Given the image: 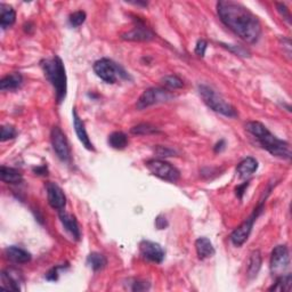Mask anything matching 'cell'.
<instances>
[{
	"label": "cell",
	"instance_id": "1",
	"mask_svg": "<svg viewBox=\"0 0 292 292\" xmlns=\"http://www.w3.org/2000/svg\"><path fill=\"white\" fill-rule=\"evenodd\" d=\"M217 13L220 21L248 44H256L260 39V22L255 14L243 5L223 0L217 3Z\"/></svg>",
	"mask_w": 292,
	"mask_h": 292
},
{
	"label": "cell",
	"instance_id": "14",
	"mask_svg": "<svg viewBox=\"0 0 292 292\" xmlns=\"http://www.w3.org/2000/svg\"><path fill=\"white\" fill-rule=\"evenodd\" d=\"M21 274L16 270L8 268L2 274V286L7 290L20 291Z\"/></svg>",
	"mask_w": 292,
	"mask_h": 292
},
{
	"label": "cell",
	"instance_id": "25",
	"mask_svg": "<svg viewBox=\"0 0 292 292\" xmlns=\"http://www.w3.org/2000/svg\"><path fill=\"white\" fill-rule=\"evenodd\" d=\"M87 264L93 268V271H101L106 266L107 259L105 256H103L102 253L98 252H93L87 258Z\"/></svg>",
	"mask_w": 292,
	"mask_h": 292
},
{
	"label": "cell",
	"instance_id": "34",
	"mask_svg": "<svg viewBox=\"0 0 292 292\" xmlns=\"http://www.w3.org/2000/svg\"><path fill=\"white\" fill-rule=\"evenodd\" d=\"M277 11L280 12V14L282 16H283L285 20H288V22H291V15H290V12L289 9L286 8L285 5L283 4H277Z\"/></svg>",
	"mask_w": 292,
	"mask_h": 292
},
{
	"label": "cell",
	"instance_id": "35",
	"mask_svg": "<svg viewBox=\"0 0 292 292\" xmlns=\"http://www.w3.org/2000/svg\"><path fill=\"white\" fill-rule=\"evenodd\" d=\"M62 266H57L51 268V270L46 274V279L48 281H57L59 280V270Z\"/></svg>",
	"mask_w": 292,
	"mask_h": 292
},
{
	"label": "cell",
	"instance_id": "19",
	"mask_svg": "<svg viewBox=\"0 0 292 292\" xmlns=\"http://www.w3.org/2000/svg\"><path fill=\"white\" fill-rule=\"evenodd\" d=\"M195 249L197 257H199L201 260L213 257L215 255V248L213 246V243H211L210 240L207 238L197 239L195 241Z\"/></svg>",
	"mask_w": 292,
	"mask_h": 292
},
{
	"label": "cell",
	"instance_id": "21",
	"mask_svg": "<svg viewBox=\"0 0 292 292\" xmlns=\"http://www.w3.org/2000/svg\"><path fill=\"white\" fill-rule=\"evenodd\" d=\"M0 176H2V181L4 183L12 184V185H16V184H20L23 181L22 173L20 171L14 168L5 166H2V168H0Z\"/></svg>",
	"mask_w": 292,
	"mask_h": 292
},
{
	"label": "cell",
	"instance_id": "18",
	"mask_svg": "<svg viewBox=\"0 0 292 292\" xmlns=\"http://www.w3.org/2000/svg\"><path fill=\"white\" fill-rule=\"evenodd\" d=\"M23 83V77L21 73L14 72L8 74L0 81V91L2 92H12L20 88Z\"/></svg>",
	"mask_w": 292,
	"mask_h": 292
},
{
	"label": "cell",
	"instance_id": "37",
	"mask_svg": "<svg viewBox=\"0 0 292 292\" xmlns=\"http://www.w3.org/2000/svg\"><path fill=\"white\" fill-rule=\"evenodd\" d=\"M248 186H249V182L244 183V184H242V185H240V186L237 187V190H235V191H237V195H238L239 199H242V196L244 194V192H246Z\"/></svg>",
	"mask_w": 292,
	"mask_h": 292
},
{
	"label": "cell",
	"instance_id": "7",
	"mask_svg": "<svg viewBox=\"0 0 292 292\" xmlns=\"http://www.w3.org/2000/svg\"><path fill=\"white\" fill-rule=\"evenodd\" d=\"M262 209H264V202H261V203L257 207L250 217L244 220L238 228H235L233 230V233L230 234V241H232L234 246L241 247L242 244L247 241L249 235H250L251 230H252L253 224H255V221L258 218V216L261 214Z\"/></svg>",
	"mask_w": 292,
	"mask_h": 292
},
{
	"label": "cell",
	"instance_id": "31",
	"mask_svg": "<svg viewBox=\"0 0 292 292\" xmlns=\"http://www.w3.org/2000/svg\"><path fill=\"white\" fill-rule=\"evenodd\" d=\"M223 47L225 48H227L228 50L232 51L235 55H239V56H243V57H246V56L250 55L249 53V50L247 48H244L242 46H235V45H225V44H221Z\"/></svg>",
	"mask_w": 292,
	"mask_h": 292
},
{
	"label": "cell",
	"instance_id": "4",
	"mask_svg": "<svg viewBox=\"0 0 292 292\" xmlns=\"http://www.w3.org/2000/svg\"><path fill=\"white\" fill-rule=\"evenodd\" d=\"M199 94L203 102L213 111L220 113V114L228 118L238 116V112L234 109L233 105H230L223 96L219 95V94L214 91L213 88L206 86V84H200Z\"/></svg>",
	"mask_w": 292,
	"mask_h": 292
},
{
	"label": "cell",
	"instance_id": "36",
	"mask_svg": "<svg viewBox=\"0 0 292 292\" xmlns=\"http://www.w3.org/2000/svg\"><path fill=\"white\" fill-rule=\"evenodd\" d=\"M133 284H134L133 288H131L133 291H143V290H148L150 288V285L148 283H145V282H140V281H136Z\"/></svg>",
	"mask_w": 292,
	"mask_h": 292
},
{
	"label": "cell",
	"instance_id": "9",
	"mask_svg": "<svg viewBox=\"0 0 292 292\" xmlns=\"http://www.w3.org/2000/svg\"><path fill=\"white\" fill-rule=\"evenodd\" d=\"M50 140L56 155L63 162H68L71 158V151H70L67 136L60 127H53V129L50 131Z\"/></svg>",
	"mask_w": 292,
	"mask_h": 292
},
{
	"label": "cell",
	"instance_id": "29",
	"mask_svg": "<svg viewBox=\"0 0 292 292\" xmlns=\"http://www.w3.org/2000/svg\"><path fill=\"white\" fill-rule=\"evenodd\" d=\"M70 24H71L73 27H78L80 25L83 24V22L86 21V13L83 11H78L74 12L73 14L70 15Z\"/></svg>",
	"mask_w": 292,
	"mask_h": 292
},
{
	"label": "cell",
	"instance_id": "38",
	"mask_svg": "<svg viewBox=\"0 0 292 292\" xmlns=\"http://www.w3.org/2000/svg\"><path fill=\"white\" fill-rule=\"evenodd\" d=\"M155 225H157V227L159 229H163V228H166L167 226H168V223H167V220L166 218H161V217H158L157 220H155Z\"/></svg>",
	"mask_w": 292,
	"mask_h": 292
},
{
	"label": "cell",
	"instance_id": "15",
	"mask_svg": "<svg viewBox=\"0 0 292 292\" xmlns=\"http://www.w3.org/2000/svg\"><path fill=\"white\" fill-rule=\"evenodd\" d=\"M154 38L152 31H150L148 27L143 24H138L135 26L133 30H130L122 35V39L129 41H150Z\"/></svg>",
	"mask_w": 292,
	"mask_h": 292
},
{
	"label": "cell",
	"instance_id": "26",
	"mask_svg": "<svg viewBox=\"0 0 292 292\" xmlns=\"http://www.w3.org/2000/svg\"><path fill=\"white\" fill-rule=\"evenodd\" d=\"M292 286V276L291 274L280 275L277 277L275 284L271 286V291H279V292H286L290 291Z\"/></svg>",
	"mask_w": 292,
	"mask_h": 292
},
{
	"label": "cell",
	"instance_id": "16",
	"mask_svg": "<svg viewBox=\"0 0 292 292\" xmlns=\"http://www.w3.org/2000/svg\"><path fill=\"white\" fill-rule=\"evenodd\" d=\"M60 219L61 223L63 224L64 228L68 230V232L72 235L75 240H79L81 237V232H80L78 221L75 219L73 215L67 213V211H60Z\"/></svg>",
	"mask_w": 292,
	"mask_h": 292
},
{
	"label": "cell",
	"instance_id": "5",
	"mask_svg": "<svg viewBox=\"0 0 292 292\" xmlns=\"http://www.w3.org/2000/svg\"><path fill=\"white\" fill-rule=\"evenodd\" d=\"M94 71L96 75L106 83H114L119 77L128 78V74L124 69L120 68L116 63L111 60L102 59L94 64Z\"/></svg>",
	"mask_w": 292,
	"mask_h": 292
},
{
	"label": "cell",
	"instance_id": "22",
	"mask_svg": "<svg viewBox=\"0 0 292 292\" xmlns=\"http://www.w3.org/2000/svg\"><path fill=\"white\" fill-rule=\"evenodd\" d=\"M0 9H2V15H0V24H2L3 29H7V27L12 26L16 20L15 11L12 7L6 6V5H0Z\"/></svg>",
	"mask_w": 292,
	"mask_h": 292
},
{
	"label": "cell",
	"instance_id": "27",
	"mask_svg": "<svg viewBox=\"0 0 292 292\" xmlns=\"http://www.w3.org/2000/svg\"><path fill=\"white\" fill-rule=\"evenodd\" d=\"M131 134L134 135H152L159 133L158 128L151 124H139L131 128Z\"/></svg>",
	"mask_w": 292,
	"mask_h": 292
},
{
	"label": "cell",
	"instance_id": "39",
	"mask_svg": "<svg viewBox=\"0 0 292 292\" xmlns=\"http://www.w3.org/2000/svg\"><path fill=\"white\" fill-rule=\"evenodd\" d=\"M34 172H36V175L45 176V175H47V167L46 166H41V167L34 168Z\"/></svg>",
	"mask_w": 292,
	"mask_h": 292
},
{
	"label": "cell",
	"instance_id": "28",
	"mask_svg": "<svg viewBox=\"0 0 292 292\" xmlns=\"http://www.w3.org/2000/svg\"><path fill=\"white\" fill-rule=\"evenodd\" d=\"M162 82L169 89H180L184 86L182 79L178 78L177 75H166L162 78Z\"/></svg>",
	"mask_w": 292,
	"mask_h": 292
},
{
	"label": "cell",
	"instance_id": "30",
	"mask_svg": "<svg viewBox=\"0 0 292 292\" xmlns=\"http://www.w3.org/2000/svg\"><path fill=\"white\" fill-rule=\"evenodd\" d=\"M17 135L16 130L12 126H3L2 127V135H0V139L2 142H6V140L15 138V136Z\"/></svg>",
	"mask_w": 292,
	"mask_h": 292
},
{
	"label": "cell",
	"instance_id": "6",
	"mask_svg": "<svg viewBox=\"0 0 292 292\" xmlns=\"http://www.w3.org/2000/svg\"><path fill=\"white\" fill-rule=\"evenodd\" d=\"M145 166L153 176L158 177L162 181L175 183L180 180L181 177L180 170H178L176 167H173L171 163L163 161V160L160 159L149 160V161L145 163Z\"/></svg>",
	"mask_w": 292,
	"mask_h": 292
},
{
	"label": "cell",
	"instance_id": "8",
	"mask_svg": "<svg viewBox=\"0 0 292 292\" xmlns=\"http://www.w3.org/2000/svg\"><path fill=\"white\" fill-rule=\"evenodd\" d=\"M171 98H173V95L170 94V92L167 91V89L149 88V89H146V91L138 98L136 107H137L138 110H144L146 109V107L158 104V103L170 101Z\"/></svg>",
	"mask_w": 292,
	"mask_h": 292
},
{
	"label": "cell",
	"instance_id": "11",
	"mask_svg": "<svg viewBox=\"0 0 292 292\" xmlns=\"http://www.w3.org/2000/svg\"><path fill=\"white\" fill-rule=\"evenodd\" d=\"M139 251L143 258L149 261L160 264L164 259V251L162 247L159 243L149 241V240H144V241L140 242Z\"/></svg>",
	"mask_w": 292,
	"mask_h": 292
},
{
	"label": "cell",
	"instance_id": "23",
	"mask_svg": "<svg viewBox=\"0 0 292 292\" xmlns=\"http://www.w3.org/2000/svg\"><path fill=\"white\" fill-rule=\"evenodd\" d=\"M261 268V253L259 250H255L250 256L248 266V277L250 280L255 279Z\"/></svg>",
	"mask_w": 292,
	"mask_h": 292
},
{
	"label": "cell",
	"instance_id": "32",
	"mask_svg": "<svg viewBox=\"0 0 292 292\" xmlns=\"http://www.w3.org/2000/svg\"><path fill=\"white\" fill-rule=\"evenodd\" d=\"M155 153H157L159 157H172L176 152L171 149L166 148V146H158L155 149Z\"/></svg>",
	"mask_w": 292,
	"mask_h": 292
},
{
	"label": "cell",
	"instance_id": "10",
	"mask_svg": "<svg viewBox=\"0 0 292 292\" xmlns=\"http://www.w3.org/2000/svg\"><path fill=\"white\" fill-rule=\"evenodd\" d=\"M290 265L289 250L286 246H277L271 256V271L273 275H283Z\"/></svg>",
	"mask_w": 292,
	"mask_h": 292
},
{
	"label": "cell",
	"instance_id": "40",
	"mask_svg": "<svg viewBox=\"0 0 292 292\" xmlns=\"http://www.w3.org/2000/svg\"><path fill=\"white\" fill-rule=\"evenodd\" d=\"M224 149H225V142L224 140H220V142L216 144V146H215V152L216 153L221 152V151H223Z\"/></svg>",
	"mask_w": 292,
	"mask_h": 292
},
{
	"label": "cell",
	"instance_id": "20",
	"mask_svg": "<svg viewBox=\"0 0 292 292\" xmlns=\"http://www.w3.org/2000/svg\"><path fill=\"white\" fill-rule=\"evenodd\" d=\"M257 169H258L257 160L249 157L247 159L242 160V161L239 163L237 171L239 173V176L241 178H247L249 176H251L253 172H256Z\"/></svg>",
	"mask_w": 292,
	"mask_h": 292
},
{
	"label": "cell",
	"instance_id": "17",
	"mask_svg": "<svg viewBox=\"0 0 292 292\" xmlns=\"http://www.w3.org/2000/svg\"><path fill=\"white\" fill-rule=\"evenodd\" d=\"M5 256L14 264H26L31 260V255L29 252L15 246L8 247L5 250Z\"/></svg>",
	"mask_w": 292,
	"mask_h": 292
},
{
	"label": "cell",
	"instance_id": "3",
	"mask_svg": "<svg viewBox=\"0 0 292 292\" xmlns=\"http://www.w3.org/2000/svg\"><path fill=\"white\" fill-rule=\"evenodd\" d=\"M41 67L44 69L46 78L53 84L56 94V101L60 104L67 97L68 91V79L63 61L59 56H54L51 59L42 61Z\"/></svg>",
	"mask_w": 292,
	"mask_h": 292
},
{
	"label": "cell",
	"instance_id": "24",
	"mask_svg": "<svg viewBox=\"0 0 292 292\" xmlns=\"http://www.w3.org/2000/svg\"><path fill=\"white\" fill-rule=\"evenodd\" d=\"M107 142H109V145L112 149L124 150L128 145V137H127L126 134L121 133V131H115V133H112L109 136Z\"/></svg>",
	"mask_w": 292,
	"mask_h": 292
},
{
	"label": "cell",
	"instance_id": "12",
	"mask_svg": "<svg viewBox=\"0 0 292 292\" xmlns=\"http://www.w3.org/2000/svg\"><path fill=\"white\" fill-rule=\"evenodd\" d=\"M46 190L49 206L53 209L62 211L65 208V205H67V196H65L62 188L57 184L49 182L47 183Z\"/></svg>",
	"mask_w": 292,
	"mask_h": 292
},
{
	"label": "cell",
	"instance_id": "33",
	"mask_svg": "<svg viewBox=\"0 0 292 292\" xmlns=\"http://www.w3.org/2000/svg\"><path fill=\"white\" fill-rule=\"evenodd\" d=\"M207 41L201 39L196 42V46H195V54L197 56H201V57H203L205 54H206V50H207Z\"/></svg>",
	"mask_w": 292,
	"mask_h": 292
},
{
	"label": "cell",
	"instance_id": "2",
	"mask_svg": "<svg viewBox=\"0 0 292 292\" xmlns=\"http://www.w3.org/2000/svg\"><path fill=\"white\" fill-rule=\"evenodd\" d=\"M246 129L258 140L264 149L268 151L272 155L282 159L291 158V149L290 145L277 138L275 135H273L265 126L258 121H250L246 125Z\"/></svg>",
	"mask_w": 292,
	"mask_h": 292
},
{
	"label": "cell",
	"instance_id": "13",
	"mask_svg": "<svg viewBox=\"0 0 292 292\" xmlns=\"http://www.w3.org/2000/svg\"><path fill=\"white\" fill-rule=\"evenodd\" d=\"M72 115H73V126H74V130H75V134H77L78 138L80 140V143H81L84 149H87L88 151H94V145L92 143L91 138L88 137V134H87V130H86V127H84L83 121L80 119V116L78 115L77 111L75 109H73L72 111Z\"/></svg>",
	"mask_w": 292,
	"mask_h": 292
}]
</instances>
